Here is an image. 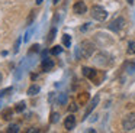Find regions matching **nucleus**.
Returning a JSON list of instances; mask_svg holds the SVG:
<instances>
[{"instance_id":"obj_23","label":"nucleus","mask_w":135,"mask_h":133,"mask_svg":"<svg viewBox=\"0 0 135 133\" xmlns=\"http://www.w3.org/2000/svg\"><path fill=\"white\" fill-rule=\"evenodd\" d=\"M58 103H60V104H65V103H67V95H65V94H61V95H60Z\"/></svg>"},{"instance_id":"obj_5","label":"nucleus","mask_w":135,"mask_h":133,"mask_svg":"<svg viewBox=\"0 0 135 133\" xmlns=\"http://www.w3.org/2000/svg\"><path fill=\"white\" fill-rule=\"evenodd\" d=\"M73 10H74V13H77V14H84L86 12H87V6H86V3L83 2V0H79V2L74 3Z\"/></svg>"},{"instance_id":"obj_16","label":"nucleus","mask_w":135,"mask_h":133,"mask_svg":"<svg viewBox=\"0 0 135 133\" xmlns=\"http://www.w3.org/2000/svg\"><path fill=\"white\" fill-rule=\"evenodd\" d=\"M12 91H13L12 87H7V88L2 90V91H0V98H2V97H6V95H7V94H10Z\"/></svg>"},{"instance_id":"obj_1","label":"nucleus","mask_w":135,"mask_h":133,"mask_svg":"<svg viewBox=\"0 0 135 133\" xmlns=\"http://www.w3.org/2000/svg\"><path fill=\"white\" fill-rule=\"evenodd\" d=\"M93 52H94V45L90 42V40H84V42H81L79 45V49H77V55L80 57V54H81L83 58L91 57Z\"/></svg>"},{"instance_id":"obj_22","label":"nucleus","mask_w":135,"mask_h":133,"mask_svg":"<svg viewBox=\"0 0 135 133\" xmlns=\"http://www.w3.org/2000/svg\"><path fill=\"white\" fill-rule=\"evenodd\" d=\"M77 109H79V106H77L76 103H71V104H70V107H68V111L74 113V111H77Z\"/></svg>"},{"instance_id":"obj_3","label":"nucleus","mask_w":135,"mask_h":133,"mask_svg":"<svg viewBox=\"0 0 135 133\" xmlns=\"http://www.w3.org/2000/svg\"><path fill=\"white\" fill-rule=\"evenodd\" d=\"M122 127L125 132H131V130L135 129V113H131V114L125 116L122 121Z\"/></svg>"},{"instance_id":"obj_18","label":"nucleus","mask_w":135,"mask_h":133,"mask_svg":"<svg viewBox=\"0 0 135 133\" xmlns=\"http://www.w3.org/2000/svg\"><path fill=\"white\" fill-rule=\"evenodd\" d=\"M61 52H62V48H61V46H60V45L54 46V48L51 49V54H52V55H60V54H61Z\"/></svg>"},{"instance_id":"obj_20","label":"nucleus","mask_w":135,"mask_h":133,"mask_svg":"<svg viewBox=\"0 0 135 133\" xmlns=\"http://www.w3.org/2000/svg\"><path fill=\"white\" fill-rule=\"evenodd\" d=\"M33 17H35V12H31V13H29V16H28V19H26V25L28 26H31V25H32V22H33Z\"/></svg>"},{"instance_id":"obj_21","label":"nucleus","mask_w":135,"mask_h":133,"mask_svg":"<svg viewBox=\"0 0 135 133\" xmlns=\"http://www.w3.org/2000/svg\"><path fill=\"white\" fill-rule=\"evenodd\" d=\"M58 120H60V114L58 113H52L51 114V123H57Z\"/></svg>"},{"instance_id":"obj_11","label":"nucleus","mask_w":135,"mask_h":133,"mask_svg":"<svg viewBox=\"0 0 135 133\" xmlns=\"http://www.w3.org/2000/svg\"><path fill=\"white\" fill-rule=\"evenodd\" d=\"M89 97H90V95H89V93H80L77 100H79L80 104H86V103H87V100H89Z\"/></svg>"},{"instance_id":"obj_24","label":"nucleus","mask_w":135,"mask_h":133,"mask_svg":"<svg viewBox=\"0 0 135 133\" xmlns=\"http://www.w3.org/2000/svg\"><path fill=\"white\" fill-rule=\"evenodd\" d=\"M9 132H13V133H18V132H19V126H18V124H12V126L9 127Z\"/></svg>"},{"instance_id":"obj_9","label":"nucleus","mask_w":135,"mask_h":133,"mask_svg":"<svg viewBox=\"0 0 135 133\" xmlns=\"http://www.w3.org/2000/svg\"><path fill=\"white\" fill-rule=\"evenodd\" d=\"M54 68V61L50 59V58H44L42 59V69L44 71H51Z\"/></svg>"},{"instance_id":"obj_14","label":"nucleus","mask_w":135,"mask_h":133,"mask_svg":"<svg viewBox=\"0 0 135 133\" xmlns=\"http://www.w3.org/2000/svg\"><path fill=\"white\" fill-rule=\"evenodd\" d=\"M25 107H26V103H25V101H19V103L16 104V107H15V111L22 113L25 110Z\"/></svg>"},{"instance_id":"obj_19","label":"nucleus","mask_w":135,"mask_h":133,"mask_svg":"<svg viewBox=\"0 0 135 133\" xmlns=\"http://www.w3.org/2000/svg\"><path fill=\"white\" fill-rule=\"evenodd\" d=\"M21 42H22V38H18V39H16V42H15V46H13V52H15V54H18V52H19Z\"/></svg>"},{"instance_id":"obj_15","label":"nucleus","mask_w":135,"mask_h":133,"mask_svg":"<svg viewBox=\"0 0 135 133\" xmlns=\"http://www.w3.org/2000/svg\"><path fill=\"white\" fill-rule=\"evenodd\" d=\"M55 33H57V30H55V28H52L50 30V33H48V38H47V43H51L54 40V38H55Z\"/></svg>"},{"instance_id":"obj_4","label":"nucleus","mask_w":135,"mask_h":133,"mask_svg":"<svg viewBox=\"0 0 135 133\" xmlns=\"http://www.w3.org/2000/svg\"><path fill=\"white\" fill-rule=\"evenodd\" d=\"M123 25H125V20H123V17H116L115 20H112L110 25H109V29L113 32H119L120 29L123 28Z\"/></svg>"},{"instance_id":"obj_26","label":"nucleus","mask_w":135,"mask_h":133,"mask_svg":"<svg viewBox=\"0 0 135 133\" xmlns=\"http://www.w3.org/2000/svg\"><path fill=\"white\" fill-rule=\"evenodd\" d=\"M42 3V0H36V4H41Z\"/></svg>"},{"instance_id":"obj_27","label":"nucleus","mask_w":135,"mask_h":133,"mask_svg":"<svg viewBox=\"0 0 135 133\" xmlns=\"http://www.w3.org/2000/svg\"><path fill=\"white\" fill-rule=\"evenodd\" d=\"M126 2H128L129 4H132V3H134V0H126Z\"/></svg>"},{"instance_id":"obj_8","label":"nucleus","mask_w":135,"mask_h":133,"mask_svg":"<svg viewBox=\"0 0 135 133\" xmlns=\"http://www.w3.org/2000/svg\"><path fill=\"white\" fill-rule=\"evenodd\" d=\"M96 69H93V68H89V66H84L83 68V75L84 77H87L89 80H94L96 78Z\"/></svg>"},{"instance_id":"obj_13","label":"nucleus","mask_w":135,"mask_h":133,"mask_svg":"<svg viewBox=\"0 0 135 133\" xmlns=\"http://www.w3.org/2000/svg\"><path fill=\"white\" fill-rule=\"evenodd\" d=\"M62 45L67 46V48H70V45H71V38H70V35H67V33L62 35Z\"/></svg>"},{"instance_id":"obj_28","label":"nucleus","mask_w":135,"mask_h":133,"mask_svg":"<svg viewBox=\"0 0 135 133\" xmlns=\"http://www.w3.org/2000/svg\"><path fill=\"white\" fill-rule=\"evenodd\" d=\"M2 80H3V77H2V74H0V84H2Z\"/></svg>"},{"instance_id":"obj_17","label":"nucleus","mask_w":135,"mask_h":133,"mask_svg":"<svg viewBox=\"0 0 135 133\" xmlns=\"http://www.w3.org/2000/svg\"><path fill=\"white\" fill-rule=\"evenodd\" d=\"M126 52H128L129 55H134V54H135V42H129V45H128V49H126Z\"/></svg>"},{"instance_id":"obj_25","label":"nucleus","mask_w":135,"mask_h":133,"mask_svg":"<svg viewBox=\"0 0 135 133\" xmlns=\"http://www.w3.org/2000/svg\"><path fill=\"white\" fill-rule=\"evenodd\" d=\"M38 51H39V45H38V43L32 45V49H31V54H32V52H38Z\"/></svg>"},{"instance_id":"obj_29","label":"nucleus","mask_w":135,"mask_h":133,"mask_svg":"<svg viewBox=\"0 0 135 133\" xmlns=\"http://www.w3.org/2000/svg\"><path fill=\"white\" fill-rule=\"evenodd\" d=\"M57 3H58V0H54V4H57Z\"/></svg>"},{"instance_id":"obj_30","label":"nucleus","mask_w":135,"mask_h":133,"mask_svg":"<svg viewBox=\"0 0 135 133\" xmlns=\"http://www.w3.org/2000/svg\"><path fill=\"white\" fill-rule=\"evenodd\" d=\"M0 107H2V101H0Z\"/></svg>"},{"instance_id":"obj_10","label":"nucleus","mask_w":135,"mask_h":133,"mask_svg":"<svg viewBox=\"0 0 135 133\" xmlns=\"http://www.w3.org/2000/svg\"><path fill=\"white\" fill-rule=\"evenodd\" d=\"M39 85H36V84H32V85L28 88V95H35V94H38L39 93Z\"/></svg>"},{"instance_id":"obj_7","label":"nucleus","mask_w":135,"mask_h":133,"mask_svg":"<svg viewBox=\"0 0 135 133\" xmlns=\"http://www.w3.org/2000/svg\"><path fill=\"white\" fill-rule=\"evenodd\" d=\"M64 127L67 130H73L76 127V117L73 114H68V117H65L64 120Z\"/></svg>"},{"instance_id":"obj_6","label":"nucleus","mask_w":135,"mask_h":133,"mask_svg":"<svg viewBox=\"0 0 135 133\" xmlns=\"http://www.w3.org/2000/svg\"><path fill=\"white\" fill-rule=\"evenodd\" d=\"M99 101H100V97H99V95H94V97H93V100L90 101V104H89L87 110H86V113H84V117H83V120H84V119H87V117H89V114H90V113L93 111L94 109H96V106L99 104Z\"/></svg>"},{"instance_id":"obj_12","label":"nucleus","mask_w":135,"mask_h":133,"mask_svg":"<svg viewBox=\"0 0 135 133\" xmlns=\"http://www.w3.org/2000/svg\"><path fill=\"white\" fill-rule=\"evenodd\" d=\"M12 116H13L12 109H6V110H3V111H2V117H3V120H10V119H12Z\"/></svg>"},{"instance_id":"obj_2","label":"nucleus","mask_w":135,"mask_h":133,"mask_svg":"<svg viewBox=\"0 0 135 133\" xmlns=\"http://www.w3.org/2000/svg\"><path fill=\"white\" fill-rule=\"evenodd\" d=\"M90 14H91V17H93V19L99 20V22H103V20L108 19V12H106L105 9L102 7V6H99V4L91 6Z\"/></svg>"}]
</instances>
